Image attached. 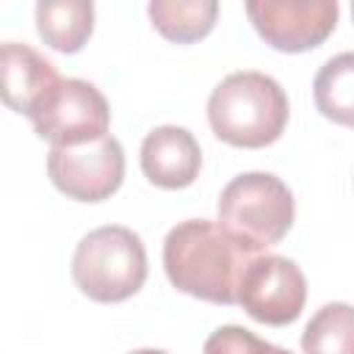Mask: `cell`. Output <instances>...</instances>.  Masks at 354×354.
Returning <instances> with one entry per match:
<instances>
[{
	"mask_svg": "<svg viewBox=\"0 0 354 354\" xmlns=\"http://www.w3.org/2000/svg\"><path fill=\"white\" fill-rule=\"evenodd\" d=\"M246 14L268 47L307 53L332 36L340 6L335 0H252Z\"/></svg>",
	"mask_w": 354,
	"mask_h": 354,
	"instance_id": "cell-7",
	"label": "cell"
},
{
	"mask_svg": "<svg viewBox=\"0 0 354 354\" xmlns=\"http://www.w3.org/2000/svg\"><path fill=\"white\" fill-rule=\"evenodd\" d=\"M307 301V279L301 268L282 254H257L241 277L238 304L249 318L268 326L293 324Z\"/></svg>",
	"mask_w": 354,
	"mask_h": 354,
	"instance_id": "cell-8",
	"label": "cell"
},
{
	"mask_svg": "<svg viewBox=\"0 0 354 354\" xmlns=\"http://www.w3.org/2000/svg\"><path fill=\"white\" fill-rule=\"evenodd\" d=\"M47 174L66 199L105 202L124 180V149L113 136L83 147H53Z\"/></svg>",
	"mask_w": 354,
	"mask_h": 354,
	"instance_id": "cell-6",
	"label": "cell"
},
{
	"mask_svg": "<svg viewBox=\"0 0 354 354\" xmlns=\"http://www.w3.org/2000/svg\"><path fill=\"white\" fill-rule=\"evenodd\" d=\"M313 100L321 116L354 130V53L332 55L315 72Z\"/></svg>",
	"mask_w": 354,
	"mask_h": 354,
	"instance_id": "cell-13",
	"label": "cell"
},
{
	"mask_svg": "<svg viewBox=\"0 0 354 354\" xmlns=\"http://www.w3.org/2000/svg\"><path fill=\"white\" fill-rule=\"evenodd\" d=\"M257 254L241 246L218 221L188 218L169 230L163 241V268L169 282L210 304H238V285Z\"/></svg>",
	"mask_w": 354,
	"mask_h": 354,
	"instance_id": "cell-1",
	"label": "cell"
},
{
	"mask_svg": "<svg viewBox=\"0 0 354 354\" xmlns=\"http://www.w3.org/2000/svg\"><path fill=\"white\" fill-rule=\"evenodd\" d=\"M61 77L55 66L36 53L28 44L19 41H6L0 50V88H3V102L28 119H33L50 94L58 88Z\"/></svg>",
	"mask_w": 354,
	"mask_h": 354,
	"instance_id": "cell-9",
	"label": "cell"
},
{
	"mask_svg": "<svg viewBox=\"0 0 354 354\" xmlns=\"http://www.w3.org/2000/svg\"><path fill=\"white\" fill-rule=\"evenodd\" d=\"M130 354H169L163 348H138V351H130Z\"/></svg>",
	"mask_w": 354,
	"mask_h": 354,
	"instance_id": "cell-16",
	"label": "cell"
},
{
	"mask_svg": "<svg viewBox=\"0 0 354 354\" xmlns=\"http://www.w3.org/2000/svg\"><path fill=\"white\" fill-rule=\"evenodd\" d=\"M351 19H354V3H351Z\"/></svg>",
	"mask_w": 354,
	"mask_h": 354,
	"instance_id": "cell-17",
	"label": "cell"
},
{
	"mask_svg": "<svg viewBox=\"0 0 354 354\" xmlns=\"http://www.w3.org/2000/svg\"><path fill=\"white\" fill-rule=\"evenodd\" d=\"M202 354H290L288 348L271 346L268 340L257 337L254 332L227 324L218 326L216 332H210V337L202 346Z\"/></svg>",
	"mask_w": 354,
	"mask_h": 354,
	"instance_id": "cell-15",
	"label": "cell"
},
{
	"mask_svg": "<svg viewBox=\"0 0 354 354\" xmlns=\"http://www.w3.org/2000/svg\"><path fill=\"white\" fill-rule=\"evenodd\" d=\"M152 28L177 44H191L205 39L218 17L216 0H152L147 6Z\"/></svg>",
	"mask_w": 354,
	"mask_h": 354,
	"instance_id": "cell-12",
	"label": "cell"
},
{
	"mask_svg": "<svg viewBox=\"0 0 354 354\" xmlns=\"http://www.w3.org/2000/svg\"><path fill=\"white\" fill-rule=\"evenodd\" d=\"M36 30L58 53H80L94 30V6L88 0H41L36 6Z\"/></svg>",
	"mask_w": 354,
	"mask_h": 354,
	"instance_id": "cell-11",
	"label": "cell"
},
{
	"mask_svg": "<svg viewBox=\"0 0 354 354\" xmlns=\"http://www.w3.org/2000/svg\"><path fill=\"white\" fill-rule=\"evenodd\" d=\"M72 279L83 296L116 304L136 296L147 282V249L138 232L108 224L80 238L72 254Z\"/></svg>",
	"mask_w": 354,
	"mask_h": 354,
	"instance_id": "cell-4",
	"label": "cell"
},
{
	"mask_svg": "<svg viewBox=\"0 0 354 354\" xmlns=\"http://www.w3.org/2000/svg\"><path fill=\"white\" fill-rule=\"evenodd\" d=\"M296 218L290 188L268 171H246L232 177L218 196V224L241 246L260 254L279 243Z\"/></svg>",
	"mask_w": 354,
	"mask_h": 354,
	"instance_id": "cell-3",
	"label": "cell"
},
{
	"mask_svg": "<svg viewBox=\"0 0 354 354\" xmlns=\"http://www.w3.org/2000/svg\"><path fill=\"white\" fill-rule=\"evenodd\" d=\"M304 354H354V304L329 301L301 332Z\"/></svg>",
	"mask_w": 354,
	"mask_h": 354,
	"instance_id": "cell-14",
	"label": "cell"
},
{
	"mask_svg": "<svg viewBox=\"0 0 354 354\" xmlns=\"http://www.w3.org/2000/svg\"><path fill=\"white\" fill-rule=\"evenodd\" d=\"M202 169V149L191 130L177 124H160L147 133L141 144L144 177L166 191L188 188Z\"/></svg>",
	"mask_w": 354,
	"mask_h": 354,
	"instance_id": "cell-10",
	"label": "cell"
},
{
	"mask_svg": "<svg viewBox=\"0 0 354 354\" xmlns=\"http://www.w3.org/2000/svg\"><path fill=\"white\" fill-rule=\"evenodd\" d=\"M290 105L282 86L254 69L227 75L207 100V122L218 141L241 149L274 144L288 124Z\"/></svg>",
	"mask_w": 354,
	"mask_h": 354,
	"instance_id": "cell-2",
	"label": "cell"
},
{
	"mask_svg": "<svg viewBox=\"0 0 354 354\" xmlns=\"http://www.w3.org/2000/svg\"><path fill=\"white\" fill-rule=\"evenodd\" d=\"M30 122L36 136L53 147H83L108 136L111 108L94 83L61 77L58 88Z\"/></svg>",
	"mask_w": 354,
	"mask_h": 354,
	"instance_id": "cell-5",
	"label": "cell"
}]
</instances>
